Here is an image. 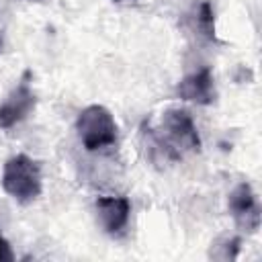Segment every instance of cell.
<instances>
[{
	"label": "cell",
	"instance_id": "cell-10",
	"mask_svg": "<svg viewBox=\"0 0 262 262\" xmlns=\"http://www.w3.org/2000/svg\"><path fill=\"white\" fill-rule=\"evenodd\" d=\"M6 260H12V252H10V246L8 242L2 237L0 233V262H6Z\"/></svg>",
	"mask_w": 262,
	"mask_h": 262
},
{
	"label": "cell",
	"instance_id": "cell-4",
	"mask_svg": "<svg viewBox=\"0 0 262 262\" xmlns=\"http://www.w3.org/2000/svg\"><path fill=\"white\" fill-rule=\"evenodd\" d=\"M31 74L25 72L20 82L10 90V94L0 102V129H10L14 127L16 123L25 121L31 111L35 108V92L31 88V82H29Z\"/></svg>",
	"mask_w": 262,
	"mask_h": 262
},
{
	"label": "cell",
	"instance_id": "cell-11",
	"mask_svg": "<svg viewBox=\"0 0 262 262\" xmlns=\"http://www.w3.org/2000/svg\"><path fill=\"white\" fill-rule=\"evenodd\" d=\"M115 2H125V0H115Z\"/></svg>",
	"mask_w": 262,
	"mask_h": 262
},
{
	"label": "cell",
	"instance_id": "cell-3",
	"mask_svg": "<svg viewBox=\"0 0 262 262\" xmlns=\"http://www.w3.org/2000/svg\"><path fill=\"white\" fill-rule=\"evenodd\" d=\"M76 131L80 143L88 151H100L117 143L119 127L113 113L102 104H90L80 111L76 119Z\"/></svg>",
	"mask_w": 262,
	"mask_h": 262
},
{
	"label": "cell",
	"instance_id": "cell-6",
	"mask_svg": "<svg viewBox=\"0 0 262 262\" xmlns=\"http://www.w3.org/2000/svg\"><path fill=\"white\" fill-rule=\"evenodd\" d=\"M94 209H96V221L104 233L115 237L125 231L131 217V201L127 196L123 194L98 196L94 203Z\"/></svg>",
	"mask_w": 262,
	"mask_h": 262
},
{
	"label": "cell",
	"instance_id": "cell-5",
	"mask_svg": "<svg viewBox=\"0 0 262 262\" xmlns=\"http://www.w3.org/2000/svg\"><path fill=\"white\" fill-rule=\"evenodd\" d=\"M227 209L239 229L246 233H256L260 229V205L248 182H239L227 199Z\"/></svg>",
	"mask_w": 262,
	"mask_h": 262
},
{
	"label": "cell",
	"instance_id": "cell-7",
	"mask_svg": "<svg viewBox=\"0 0 262 262\" xmlns=\"http://www.w3.org/2000/svg\"><path fill=\"white\" fill-rule=\"evenodd\" d=\"M176 94L182 100H190L196 104H213L215 78H213L211 68H201V70L184 76L176 86Z\"/></svg>",
	"mask_w": 262,
	"mask_h": 262
},
{
	"label": "cell",
	"instance_id": "cell-8",
	"mask_svg": "<svg viewBox=\"0 0 262 262\" xmlns=\"http://www.w3.org/2000/svg\"><path fill=\"white\" fill-rule=\"evenodd\" d=\"M196 27L199 31L207 37V39H215V12H213V6L211 2H201L199 10H196Z\"/></svg>",
	"mask_w": 262,
	"mask_h": 262
},
{
	"label": "cell",
	"instance_id": "cell-1",
	"mask_svg": "<svg viewBox=\"0 0 262 262\" xmlns=\"http://www.w3.org/2000/svg\"><path fill=\"white\" fill-rule=\"evenodd\" d=\"M149 156L154 162H178L184 154L201 149L199 129L184 108L164 111L160 125L145 131Z\"/></svg>",
	"mask_w": 262,
	"mask_h": 262
},
{
	"label": "cell",
	"instance_id": "cell-2",
	"mask_svg": "<svg viewBox=\"0 0 262 262\" xmlns=\"http://www.w3.org/2000/svg\"><path fill=\"white\" fill-rule=\"evenodd\" d=\"M0 184H2L4 192L20 205H29V203L37 201L43 190L39 162L29 158L27 154H16V156L8 158L2 168Z\"/></svg>",
	"mask_w": 262,
	"mask_h": 262
},
{
	"label": "cell",
	"instance_id": "cell-9",
	"mask_svg": "<svg viewBox=\"0 0 262 262\" xmlns=\"http://www.w3.org/2000/svg\"><path fill=\"white\" fill-rule=\"evenodd\" d=\"M239 246H242V239L237 235L225 237V239H221L219 244H215L211 248V256L217 258V260H235L237 254H239Z\"/></svg>",
	"mask_w": 262,
	"mask_h": 262
}]
</instances>
